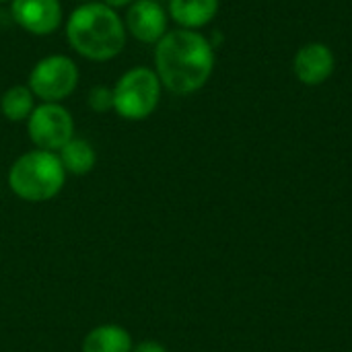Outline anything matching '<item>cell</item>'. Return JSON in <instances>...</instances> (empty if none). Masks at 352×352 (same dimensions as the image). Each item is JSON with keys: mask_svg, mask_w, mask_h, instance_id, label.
<instances>
[{"mask_svg": "<svg viewBox=\"0 0 352 352\" xmlns=\"http://www.w3.org/2000/svg\"><path fill=\"white\" fill-rule=\"evenodd\" d=\"M214 70V45L194 29L167 31L155 47V72L175 95L200 91Z\"/></svg>", "mask_w": 352, "mask_h": 352, "instance_id": "cell-1", "label": "cell"}, {"mask_svg": "<svg viewBox=\"0 0 352 352\" xmlns=\"http://www.w3.org/2000/svg\"><path fill=\"white\" fill-rule=\"evenodd\" d=\"M66 37L72 50L95 62H105L122 54L126 45V25L105 2H82L66 21Z\"/></svg>", "mask_w": 352, "mask_h": 352, "instance_id": "cell-2", "label": "cell"}, {"mask_svg": "<svg viewBox=\"0 0 352 352\" xmlns=\"http://www.w3.org/2000/svg\"><path fill=\"white\" fill-rule=\"evenodd\" d=\"M64 182L66 171L60 163V157L41 148L21 155L8 171L10 190L27 202L52 200L60 194Z\"/></svg>", "mask_w": 352, "mask_h": 352, "instance_id": "cell-3", "label": "cell"}, {"mask_svg": "<svg viewBox=\"0 0 352 352\" xmlns=\"http://www.w3.org/2000/svg\"><path fill=\"white\" fill-rule=\"evenodd\" d=\"M161 80L155 70L136 66L120 76L113 87V109L120 118L130 122L146 120L159 105Z\"/></svg>", "mask_w": 352, "mask_h": 352, "instance_id": "cell-4", "label": "cell"}, {"mask_svg": "<svg viewBox=\"0 0 352 352\" xmlns=\"http://www.w3.org/2000/svg\"><path fill=\"white\" fill-rule=\"evenodd\" d=\"M78 85V66L62 54L41 58L29 72V89L43 103H60L74 93Z\"/></svg>", "mask_w": 352, "mask_h": 352, "instance_id": "cell-5", "label": "cell"}, {"mask_svg": "<svg viewBox=\"0 0 352 352\" xmlns=\"http://www.w3.org/2000/svg\"><path fill=\"white\" fill-rule=\"evenodd\" d=\"M27 132L37 148L56 153L74 138V120L60 103H41L31 111Z\"/></svg>", "mask_w": 352, "mask_h": 352, "instance_id": "cell-6", "label": "cell"}, {"mask_svg": "<svg viewBox=\"0 0 352 352\" xmlns=\"http://www.w3.org/2000/svg\"><path fill=\"white\" fill-rule=\"evenodd\" d=\"M10 14L31 35H52L62 25L60 0H10Z\"/></svg>", "mask_w": 352, "mask_h": 352, "instance_id": "cell-7", "label": "cell"}, {"mask_svg": "<svg viewBox=\"0 0 352 352\" xmlns=\"http://www.w3.org/2000/svg\"><path fill=\"white\" fill-rule=\"evenodd\" d=\"M167 14L157 0H134L128 6L124 25L140 43H159L167 33Z\"/></svg>", "mask_w": 352, "mask_h": 352, "instance_id": "cell-8", "label": "cell"}, {"mask_svg": "<svg viewBox=\"0 0 352 352\" xmlns=\"http://www.w3.org/2000/svg\"><path fill=\"white\" fill-rule=\"evenodd\" d=\"M334 68H336L334 52L320 41L305 43L303 47H299L293 60L295 76L307 87L324 85L334 74Z\"/></svg>", "mask_w": 352, "mask_h": 352, "instance_id": "cell-9", "label": "cell"}, {"mask_svg": "<svg viewBox=\"0 0 352 352\" xmlns=\"http://www.w3.org/2000/svg\"><path fill=\"white\" fill-rule=\"evenodd\" d=\"M219 12V0H169V14L182 29H200Z\"/></svg>", "mask_w": 352, "mask_h": 352, "instance_id": "cell-10", "label": "cell"}, {"mask_svg": "<svg viewBox=\"0 0 352 352\" xmlns=\"http://www.w3.org/2000/svg\"><path fill=\"white\" fill-rule=\"evenodd\" d=\"M82 352H132V338L120 326H99L85 336Z\"/></svg>", "mask_w": 352, "mask_h": 352, "instance_id": "cell-11", "label": "cell"}, {"mask_svg": "<svg viewBox=\"0 0 352 352\" xmlns=\"http://www.w3.org/2000/svg\"><path fill=\"white\" fill-rule=\"evenodd\" d=\"M58 153H60L58 157H60L64 171L72 175H87L97 163V153L93 144L85 138H72Z\"/></svg>", "mask_w": 352, "mask_h": 352, "instance_id": "cell-12", "label": "cell"}, {"mask_svg": "<svg viewBox=\"0 0 352 352\" xmlns=\"http://www.w3.org/2000/svg\"><path fill=\"white\" fill-rule=\"evenodd\" d=\"M35 95L27 85H14L6 89L0 97V111L8 122H23L29 120L31 111L35 109L33 103Z\"/></svg>", "mask_w": 352, "mask_h": 352, "instance_id": "cell-13", "label": "cell"}, {"mask_svg": "<svg viewBox=\"0 0 352 352\" xmlns=\"http://www.w3.org/2000/svg\"><path fill=\"white\" fill-rule=\"evenodd\" d=\"M89 107L95 113H107L113 109V89H107L103 85H97L89 91Z\"/></svg>", "mask_w": 352, "mask_h": 352, "instance_id": "cell-14", "label": "cell"}, {"mask_svg": "<svg viewBox=\"0 0 352 352\" xmlns=\"http://www.w3.org/2000/svg\"><path fill=\"white\" fill-rule=\"evenodd\" d=\"M132 352H167V349L159 342H153V340H144L140 342L138 346H134Z\"/></svg>", "mask_w": 352, "mask_h": 352, "instance_id": "cell-15", "label": "cell"}, {"mask_svg": "<svg viewBox=\"0 0 352 352\" xmlns=\"http://www.w3.org/2000/svg\"><path fill=\"white\" fill-rule=\"evenodd\" d=\"M103 2H105L107 6H111V8L116 10V8H122V6H130V4H132L134 0H103Z\"/></svg>", "mask_w": 352, "mask_h": 352, "instance_id": "cell-16", "label": "cell"}, {"mask_svg": "<svg viewBox=\"0 0 352 352\" xmlns=\"http://www.w3.org/2000/svg\"><path fill=\"white\" fill-rule=\"evenodd\" d=\"M0 2H10V0H0Z\"/></svg>", "mask_w": 352, "mask_h": 352, "instance_id": "cell-17", "label": "cell"}, {"mask_svg": "<svg viewBox=\"0 0 352 352\" xmlns=\"http://www.w3.org/2000/svg\"><path fill=\"white\" fill-rule=\"evenodd\" d=\"M78 2H89V0H78Z\"/></svg>", "mask_w": 352, "mask_h": 352, "instance_id": "cell-18", "label": "cell"}]
</instances>
